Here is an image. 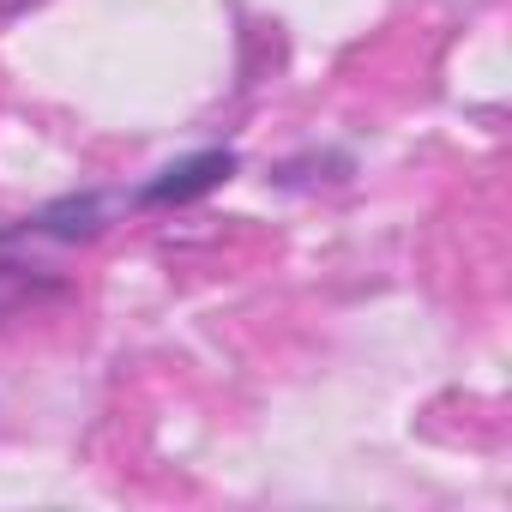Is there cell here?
I'll return each mask as SVG.
<instances>
[{
    "instance_id": "6da1fadb",
    "label": "cell",
    "mask_w": 512,
    "mask_h": 512,
    "mask_svg": "<svg viewBox=\"0 0 512 512\" xmlns=\"http://www.w3.org/2000/svg\"><path fill=\"white\" fill-rule=\"evenodd\" d=\"M31 247L37 241H25L19 229H0V326H13L67 296V278L55 266H43Z\"/></svg>"
},
{
    "instance_id": "7a4b0ae2",
    "label": "cell",
    "mask_w": 512,
    "mask_h": 512,
    "mask_svg": "<svg viewBox=\"0 0 512 512\" xmlns=\"http://www.w3.org/2000/svg\"><path fill=\"white\" fill-rule=\"evenodd\" d=\"M241 169V157L229 151V145H205V151H187V157H175V163H163L139 193H133V205L139 211H163V205H193V199H205V193H217L229 175Z\"/></svg>"
},
{
    "instance_id": "3957f363",
    "label": "cell",
    "mask_w": 512,
    "mask_h": 512,
    "mask_svg": "<svg viewBox=\"0 0 512 512\" xmlns=\"http://www.w3.org/2000/svg\"><path fill=\"white\" fill-rule=\"evenodd\" d=\"M109 211H115V199L97 193V187H85V193L49 199L43 211H31V217L13 223V229H19L25 241H37V247H85V241H97V235L109 229Z\"/></svg>"
},
{
    "instance_id": "277c9868",
    "label": "cell",
    "mask_w": 512,
    "mask_h": 512,
    "mask_svg": "<svg viewBox=\"0 0 512 512\" xmlns=\"http://www.w3.org/2000/svg\"><path fill=\"white\" fill-rule=\"evenodd\" d=\"M31 7H43V0H0V19H19V13H31Z\"/></svg>"
}]
</instances>
